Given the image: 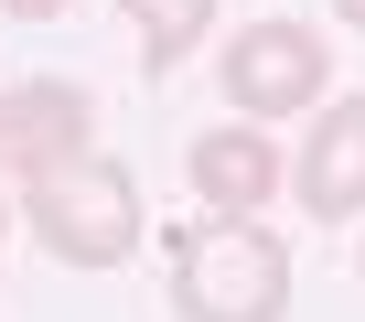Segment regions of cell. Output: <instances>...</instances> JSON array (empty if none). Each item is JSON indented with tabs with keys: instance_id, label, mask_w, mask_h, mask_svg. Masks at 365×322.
Segmentation results:
<instances>
[{
	"instance_id": "cell-6",
	"label": "cell",
	"mask_w": 365,
	"mask_h": 322,
	"mask_svg": "<svg viewBox=\"0 0 365 322\" xmlns=\"http://www.w3.org/2000/svg\"><path fill=\"white\" fill-rule=\"evenodd\" d=\"M290 194H301V215H322V226H354V215H365V97H322V108H312V140H301V161H290Z\"/></svg>"
},
{
	"instance_id": "cell-11",
	"label": "cell",
	"mask_w": 365,
	"mask_h": 322,
	"mask_svg": "<svg viewBox=\"0 0 365 322\" xmlns=\"http://www.w3.org/2000/svg\"><path fill=\"white\" fill-rule=\"evenodd\" d=\"M354 269H365V247H354Z\"/></svg>"
},
{
	"instance_id": "cell-10",
	"label": "cell",
	"mask_w": 365,
	"mask_h": 322,
	"mask_svg": "<svg viewBox=\"0 0 365 322\" xmlns=\"http://www.w3.org/2000/svg\"><path fill=\"white\" fill-rule=\"evenodd\" d=\"M0 247H11V183H0Z\"/></svg>"
},
{
	"instance_id": "cell-8",
	"label": "cell",
	"mask_w": 365,
	"mask_h": 322,
	"mask_svg": "<svg viewBox=\"0 0 365 322\" xmlns=\"http://www.w3.org/2000/svg\"><path fill=\"white\" fill-rule=\"evenodd\" d=\"M0 11H11V22H65L76 0H0Z\"/></svg>"
},
{
	"instance_id": "cell-1",
	"label": "cell",
	"mask_w": 365,
	"mask_h": 322,
	"mask_svg": "<svg viewBox=\"0 0 365 322\" xmlns=\"http://www.w3.org/2000/svg\"><path fill=\"white\" fill-rule=\"evenodd\" d=\"M22 215H33V237H43L54 269H129L140 237H150L129 161H108V150H76V161H54V172H33Z\"/></svg>"
},
{
	"instance_id": "cell-2",
	"label": "cell",
	"mask_w": 365,
	"mask_h": 322,
	"mask_svg": "<svg viewBox=\"0 0 365 322\" xmlns=\"http://www.w3.org/2000/svg\"><path fill=\"white\" fill-rule=\"evenodd\" d=\"M182 322H290V247L269 226H161Z\"/></svg>"
},
{
	"instance_id": "cell-3",
	"label": "cell",
	"mask_w": 365,
	"mask_h": 322,
	"mask_svg": "<svg viewBox=\"0 0 365 322\" xmlns=\"http://www.w3.org/2000/svg\"><path fill=\"white\" fill-rule=\"evenodd\" d=\"M215 86H226V118L269 129V118H312L333 97V54L312 22H247L226 54H215Z\"/></svg>"
},
{
	"instance_id": "cell-5",
	"label": "cell",
	"mask_w": 365,
	"mask_h": 322,
	"mask_svg": "<svg viewBox=\"0 0 365 322\" xmlns=\"http://www.w3.org/2000/svg\"><path fill=\"white\" fill-rule=\"evenodd\" d=\"M97 140V97L65 76H11L0 86V183H33Z\"/></svg>"
},
{
	"instance_id": "cell-7",
	"label": "cell",
	"mask_w": 365,
	"mask_h": 322,
	"mask_svg": "<svg viewBox=\"0 0 365 322\" xmlns=\"http://www.w3.org/2000/svg\"><path fill=\"white\" fill-rule=\"evenodd\" d=\"M118 11H129L150 76H172L182 54H205V43H215V0H118Z\"/></svg>"
},
{
	"instance_id": "cell-4",
	"label": "cell",
	"mask_w": 365,
	"mask_h": 322,
	"mask_svg": "<svg viewBox=\"0 0 365 322\" xmlns=\"http://www.w3.org/2000/svg\"><path fill=\"white\" fill-rule=\"evenodd\" d=\"M182 183H194V204H205L215 226H258L269 194L290 183V161H279V140H258L247 118H215V129L182 140Z\"/></svg>"
},
{
	"instance_id": "cell-9",
	"label": "cell",
	"mask_w": 365,
	"mask_h": 322,
	"mask_svg": "<svg viewBox=\"0 0 365 322\" xmlns=\"http://www.w3.org/2000/svg\"><path fill=\"white\" fill-rule=\"evenodd\" d=\"M333 22H354V33H365V0H333Z\"/></svg>"
}]
</instances>
